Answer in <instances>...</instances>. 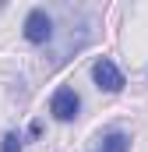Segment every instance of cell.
<instances>
[{
	"label": "cell",
	"instance_id": "3957f363",
	"mask_svg": "<svg viewBox=\"0 0 148 152\" xmlns=\"http://www.w3.org/2000/svg\"><path fill=\"white\" fill-rule=\"evenodd\" d=\"M49 36H53L49 14L46 11H28V18H25V39L36 42V46H42V42H49Z\"/></svg>",
	"mask_w": 148,
	"mask_h": 152
},
{
	"label": "cell",
	"instance_id": "5b68a950",
	"mask_svg": "<svg viewBox=\"0 0 148 152\" xmlns=\"http://www.w3.org/2000/svg\"><path fill=\"white\" fill-rule=\"evenodd\" d=\"M0 152H21V134L18 131H7L4 142H0Z\"/></svg>",
	"mask_w": 148,
	"mask_h": 152
},
{
	"label": "cell",
	"instance_id": "7a4b0ae2",
	"mask_svg": "<svg viewBox=\"0 0 148 152\" xmlns=\"http://www.w3.org/2000/svg\"><path fill=\"white\" fill-rule=\"evenodd\" d=\"M92 81H95L102 92H120V88H123V75H120V67L113 64L110 57H102V60L92 64Z\"/></svg>",
	"mask_w": 148,
	"mask_h": 152
},
{
	"label": "cell",
	"instance_id": "277c9868",
	"mask_svg": "<svg viewBox=\"0 0 148 152\" xmlns=\"http://www.w3.org/2000/svg\"><path fill=\"white\" fill-rule=\"evenodd\" d=\"M102 152H131V138L123 131H113L102 138Z\"/></svg>",
	"mask_w": 148,
	"mask_h": 152
},
{
	"label": "cell",
	"instance_id": "6da1fadb",
	"mask_svg": "<svg viewBox=\"0 0 148 152\" xmlns=\"http://www.w3.org/2000/svg\"><path fill=\"white\" fill-rule=\"evenodd\" d=\"M78 110H81V96L74 92V88H57L53 92V99H49V113L57 117V120H74L78 117Z\"/></svg>",
	"mask_w": 148,
	"mask_h": 152
}]
</instances>
